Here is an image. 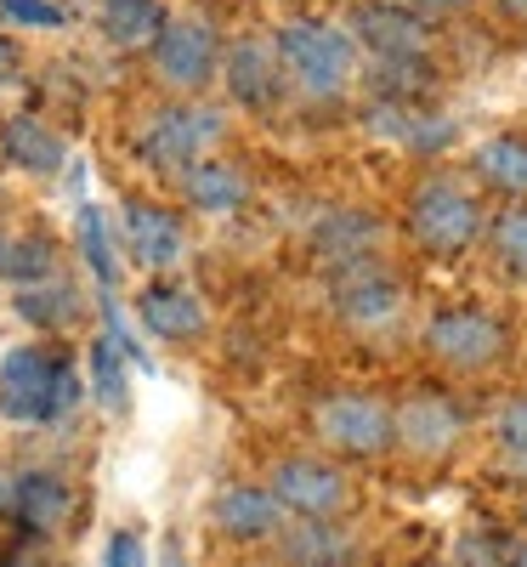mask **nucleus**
Segmentation results:
<instances>
[{
	"label": "nucleus",
	"mask_w": 527,
	"mask_h": 567,
	"mask_svg": "<svg viewBox=\"0 0 527 567\" xmlns=\"http://www.w3.org/2000/svg\"><path fill=\"white\" fill-rule=\"evenodd\" d=\"M397 443L414 454H448L465 432V409L448 392H409L403 409H392Z\"/></svg>",
	"instance_id": "nucleus-10"
},
{
	"label": "nucleus",
	"mask_w": 527,
	"mask_h": 567,
	"mask_svg": "<svg viewBox=\"0 0 527 567\" xmlns=\"http://www.w3.org/2000/svg\"><path fill=\"white\" fill-rule=\"evenodd\" d=\"M165 23H170V12L159 0H103V12H97V29L114 52H148Z\"/></svg>",
	"instance_id": "nucleus-19"
},
{
	"label": "nucleus",
	"mask_w": 527,
	"mask_h": 567,
	"mask_svg": "<svg viewBox=\"0 0 527 567\" xmlns=\"http://www.w3.org/2000/svg\"><path fill=\"white\" fill-rule=\"evenodd\" d=\"M7 567H45L40 556H29V550H18V556H7Z\"/></svg>",
	"instance_id": "nucleus-35"
},
{
	"label": "nucleus",
	"mask_w": 527,
	"mask_h": 567,
	"mask_svg": "<svg viewBox=\"0 0 527 567\" xmlns=\"http://www.w3.org/2000/svg\"><path fill=\"white\" fill-rule=\"evenodd\" d=\"M409 233L431 256H459V250L476 245V233H483V205H476L459 182L425 176L409 199Z\"/></svg>",
	"instance_id": "nucleus-3"
},
{
	"label": "nucleus",
	"mask_w": 527,
	"mask_h": 567,
	"mask_svg": "<svg viewBox=\"0 0 527 567\" xmlns=\"http://www.w3.org/2000/svg\"><path fill=\"white\" fill-rule=\"evenodd\" d=\"M476 176H483L488 187H499V194L527 199V142L521 136L483 142V148H476Z\"/></svg>",
	"instance_id": "nucleus-21"
},
{
	"label": "nucleus",
	"mask_w": 527,
	"mask_h": 567,
	"mask_svg": "<svg viewBox=\"0 0 527 567\" xmlns=\"http://www.w3.org/2000/svg\"><path fill=\"white\" fill-rule=\"evenodd\" d=\"M136 318L159 341H199L205 336V301L187 290V284H170V278H154L148 290L136 296Z\"/></svg>",
	"instance_id": "nucleus-12"
},
{
	"label": "nucleus",
	"mask_w": 527,
	"mask_h": 567,
	"mask_svg": "<svg viewBox=\"0 0 527 567\" xmlns=\"http://www.w3.org/2000/svg\"><path fill=\"white\" fill-rule=\"evenodd\" d=\"M221 136H227V120L194 97H182V103H165L148 125H142V159H148L154 171H187L194 159L216 154L221 148Z\"/></svg>",
	"instance_id": "nucleus-4"
},
{
	"label": "nucleus",
	"mask_w": 527,
	"mask_h": 567,
	"mask_svg": "<svg viewBox=\"0 0 527 567\" xmlns=\"http://www.w3.org/2000/svg\"><path fill=\"white\" fill-rule=\"evenodd\" d=\"M176 176H182V199L194 210H205V216H232L250 199V176L238 165H227V159H210V154L194 159L187 171H176Z\"/></svg>",
	"instance_id": "nucleus-16"
},
{
	"label": "nucleus",
	"mask_w": 527,
	"mask_h": 567,
	"mask_svg": "<svg viewBox=\"0 0 527 567\" xmlns=\"http://www.w3.org/2000/svg\"><path fill=\"white\" fill-rule=\"evenodd\" d=\"M0 12L29 29H63V7H52V0H0Z\"/></svg>",
	"instance_id": "nucleus-29"
},
{
	"label": "nucleus",
	"mask_w": 527,
	"mask_h": 567,
	"mask_svg": "<svg viewBox=\"0 0 527 567\" xmlns=\"http://www.w3.org/2000/svg\"><path fill=\"white\" fill-rule=\"evenodd\" d=\"M80 403V374L45 347H12L0 358V414L7 420H63Z\"/></svg>",
	"instance_id": "nucleus-1"
},
{
	"label": "nucleus",
	"mask_w": 527,
	"mask_h": 567,
	"mask_svg": "<svg viewBox=\"0 0 527 567\" xmlns=\"http://www.w3.org/2000/svg\"><path fill=\"white\" fill-rule=\"evenodd\" d=\"M312 567H358L352 556H341V561H312Z\"/></svg>",
	"instance_id": "nucleus-37"
},
{
	"label": "nucleus",
	"mask_w": 527,
	"mask_h": 567,
	"mask_svg": "<svg viewBox=\"0 0 527 567\" xmlns=\"http://www.w3.org/2000/svg\"><path fill=\"white\" fill-rule=\"evenodd\" d=\"M80 256H85L91 278H97L103 290H114L120 261H114V239H108V221H103L97 205H80Z\"/></svg>",
	"instance_id": "nucleus-25"
},
{
	"label": "nucleus",
	"mask_w": 527,
	"mask_h": 567,
	"mask_svg": "<svg viewBox=\"0 0 527 567\" xmlns=\"http://www.w3.org/2000/svg\"><path fill=\"white\" fill-rule=\"evenodd\" d=\"M125 250L136 267L148 272H170L182 256H187V233H182V216L165 210V205H148V199H131L125 205Z\"/></svg>",
	"instance_id": "nucleus-11"
},
{
	"label": "nucleus",
	"mask_w": 527,
	"mask_h": 567,
	"mask_svg": "<svg viewBox=\"0 0 527 567\" xmlns=\"http://www.w3.org/2000/svg\"><path fill=\"white\" fill-rule=\"evenodd\" d=\"M58 272V245L45 233H18V239L0 245V278L12 284H34V278H52Z\"/></svg>",
	"instance_id": "nucleus-22"
},
{
	"label": "nucleus",
	"mask_w": 527,
	"mask_h": 567,
	"mask_svg": "<svg viewBox=\"0 0 527 567\" xmlns=\"http://www.w3.org/2000/svg\"><path fill=\"white\" fill-rule=\"evenodd\" d=\"M18 63H23V58H18V45H12V34H0V85H7V80L18 74Z\"/></svg>",
	"instance_id": "nucleus-32"
},
{
	"label": "nucleus",
	"mask_w": 527,
	"mask_h": 567,
	"mask_svg": "<svg viewBox=\"0 0 527 567\" xmlns=\"http://www.w3.org/2000/svg\"><path fill=\"white\" fill-rule=\"evenodd\" d=\"M414 7H420V12H437V18H448V12H459V7H465V0H414Z\"/></svg>",
	"instance_id": "nucleus-33"
},
{
	"label": "nucleus",
	"mask_w": 527,
	"mask_h": 567,
	"mask_svg": "<svg viewBox=\"0 0 527 567\" xmlns=\"http://www.w3.org/2000/svg\"><path fill=\"white\" fill-rule=\"evenodd\" d=\"M278 69L290 74L307 97H334V91H347L352 80V63H358V40L334 23H318V18H296L283 23L278 40Z\"/></svg>",
	"instance_id": "nucleus-2"
},
{
	"label": "nucleus",
	"mask_w": 527,
	"mask_h": 567,
	"mask_svg": "<svg viewBox=\"0 0 527 567\" xmlns=\"http://www.w3.org/2000/svg\"><path fill=\"white\" fill-rule=\"evenodd\" d=\"M374 239H380V227H374L369 216H358V210L329 216V221L318 227V250H323L329 267H341V261H352V256H369Z\"/></svg>",
	"instance_id": "nucleus-23"
},
{
	"label": "nucleus",
	"mask_w": 527,
	"mask_h": 567,
	"mask_svg": "<svg viewBox=\"0 0 527 567\" xmlns=\"http://www.w3.org/2000/svg\"><path fill=\"white\" fill-rule=\"evenodd\" d=\"M318 437L329 449H341L352 460H369V454H386L397 443V425H392V409L369 398V392H329L312 414Z\"/></svg>",
	"instance_id": "nucleus-7"
},
{
	"label": "nucleus",
	"mask_w": 527,
	"mask_h": 567,
	"mask_svg": "<svg viewBox=\"0 0 527 567\" xmlns=\"http://www.w3.org/2000/svg\"><path fill=\"white\" fill-rule=\"evenodd\" d=\"M232 91L238 109H272L278 91H283V69H278V52L272 45H256V40H238L232 52H221V69H216Z\"/></svg>",
	"instance_id": "nucleus-14"
},
{
	"label": "nucleus",
	"mask_w": 527,
	"mask_h": 567,
	"mask_svg": "<svg viewBox=\"0 0 527 567\" xmlns=\"http://www.w3.org/2000/svg\"><path fill=\"white\" fill-rule=\"evenodd\" d=\"M334 312L352 329H392L403 318V284L386 267H374V256H352V261H341Z\"/></svg>",
	"instance_id": "nucleus-9"
},
{
	"label": "nucleus",
	"mask_w": 527,
	"mask_h": 567,
	"mask_svg": "<svg viewBox=\"0 0 527 567\" xmlns=\"http://www.w3.org/2000/svg\"><path fill=\"white\" fill-rule=\"evenodd\" d=\"M103 567H148V545H142L136 528H120L103 550Z\"/></svg>",
	"instance_id": "nucleus-30"
},
{
	"label": "nucleus",
	"mask_w": 527,
	"mask_h": 567,
	"mask_svg": "<svg viewBox=\"0 0 527 567\" xmlns=\"http://www.w3.org/2000/svg\"><path fill=\"white\" fill-rule=\"evenodd\" d=\"M494 256H499L510 272L527 278V205H516V210H505V216L494 221Z\"/></svg>",
	"instance_id": "nucleus-27"
},
{
	"label": "nucleus",
	"mask_w": 527,
	"mask_h": 567,
	"mask_svg": "<svg viewBox=\"0 0 527 567\" xmlns=\"http://www.w3.org/2000/svg\"><path fill=\"white\" fill-rule=\"evenodd\" d=\"M69 483L58 477V471H23V477L12 483V516L23 523V534L45 539V534H58L63 528V516H69Z\"/></svg>",
	"instance_id": "nucleus-17"
},
{
	"label": "nucleus",
	"mask_w": 527,
	"mask_h": 567,
	"mask_svg": "<svg viewBox=\"0 0 527 567\" xmlns=\"http://www.w3.org/2000/svg\"><path fill=\"white\" fill-rule=\"evenodd\" d=\"M210 523L238 539V545H250V539H272L278 523H283V505L272 499V488H256V483H227L210 505Z\"/></svg>",
	"instance_id": "nucleus-15"
},
{
	"label": "nucleus",
	"mask_w": 527,
	"mask_h": 567,
	"mask_svg": "<svg viewBox=\"0 0 527 567\" xmlns=\"http://www.w3.org/2000/svg\"><path fill=\"white\" fill-rule=\"evenodd\" d=\"M425 352L448 369H494L510 352V329L483 307H448L425 323Z\"/></svg>",
	"instance_id": "nucleus-6"
},
{
	"label": "nucleus",
	"mask_w": 527,
	"mask_h": 567,
	"mask_svg": "<svg viewBox=\"0 0 527 567\" xmlns=\"http://www.w3.org/2000/svg\"><path fill=\"white\" fill-rule=\"evenodd\" d=\"M352 40H363L374 58H425V18L403 12V7H380V0H363L352 7Z\"/></svg>",
	"instance_id": "nucleus-13"
},
{
	"label": "nucleus",
	"mask_w": 527,
	"mask_h": 567,
	"mask_svg": "<svg viewBox=\"0 0 527 567\" xmlns=\"http://www.w3.org/2000/svg\"><path fill=\"white\" fill-rule=\"evenodd\" d=\"M283 556H290V567H312V561H341L352 556V539L341 528L318 523V516H307V528L283 534Z\"/></svg>",
	"instance_id": "nucleus-24"
},
{
	"label": "nucleus",
	"mask_w": 527,
	"mask_h": 567,
	"mask_svg": "<svg viewBox=\"0 0 527 567\" xmlns=\"http://www.w3.org/2000/svg\"><path fill=\"white\" fill-rule=\"evenodd\" d=\"M0 154H7L18 171H29V176H58L69 165L63 136L45 120H34V114H12L7 125H0Z\"/></svg>",
	"instance_id": "nucleus-18"
},
{
	"label": "nucleus",
	"mask_w": 527,
	"mask_h": 567,
	"mask_svg": "<svg viewBox=\"0 0 527 567\" xmlns=\"http://www.w3.org/2000/svg\"><path fill=\"white\" fill-rule=\"evenodd\" d=\"M272 499L283 511H296L301 523L307 516H318V523H329V516H341L352 505V483H347V471H334L329 460H312V454H290V460H278L272 465V477H267Z\"/></svg>",
	"instance_id": "nucleus-8"
},
{
	"label": "nucleus",
	"mask_w": 527,
	"mask_h": 567,
	"mask_svg": "<svg viewBox=\"0 0 527 567\" xmlns=\"http://www.w3.org/2000/svg\"><path fill=\"white\" fill-rule=\"evenodd\" d=\"M499 443H505V454H516V460H527V392L521 398H510L505 409H499Z\"/></svg>",
	"instance_id": "nucleus-28"
},
{
	"label": "nucleus",
	"mask_w": 527,
	"mask_h": 567,
	"mask_svg": "<svg viewBox=\"0 0 527 567\" xmlns=\"http://www.w3.org/2000/svg\"><path fill=\"white\" fill-rule=\"evenodd\" d=\"M74 312H80V290L69 278H34V284H18V318L23 323H34V329H63V323H74Z\"/></svg>",
	"instance_id": "nucleus-20"
},
{
	"label": "nucleus",
	"mask_w": 527,
	"mask_h": 567,
	"mask_svg": "<svg viewBox=\"0 0 527 567\" xmlns=\"http://www.w3.org/2000/svg\"><path fill=\"white\" fill-rule=\"evenodd\" d=\"M499 12H505L510 23H527V0H499Z\"/></svg>",
	"instance_id": "nucleus-34"
},
{
	"label": "nucleus",
	"mask_w": 527,
	"mask_h": 567,
	"mask_svg": "<svg viewBox=\"0 0 527 567\" xmlns=\"http://www.w3.org/2000/svg\"><path fill=\"white\" fill-rule=\"evenodd\" d=\"M0 245H7V233H0Z\"/></svg>",
	"instance_id": "nucleus-38"
},
{
	"label": "nucleus",
	"mask_w": 527,
	"mask_h": 567,
	"mask_svg": "<svg viewBox=\"0 0 527 567\" xmlns=\"http://www.w3.org/2000/svg\"><path fill=\"white\" fill-rule=\"evenodd\" d=\"M91 392H97L103 409H125L131 403V386H125V352L114 347V336H97V347H91Z\"/></svg>",
	"instance_id": "nucleus-26"
},
{
	"label": "nucleus",
	"mask_w": 527,
	"mask_h": 567,
	"mask_svg": "<svg viewBox=\"0 0 527 567\" xmlns=\"http://www.w3.org/2000/svg\"><path fill=\"white\" fill-rule=\"evenodd\" d=\"M459 561L465 567H505V545L494 534H471V539H459Z\"/></svg>",
	"instance_id": "nucleus-31"
},
{
	"label": "nucleus",
	"mask_w": 527,
	"mask_h": 567,
	"mask_svg": "<svg viewBox=\"0 0 527 567\" xmlns=\"http://www.w3.org/2000/svg\"><path fill=\"white\" fill-rule=\"evenodd\" d=\"M148 63H154V80L165 91H176V97H199V91L216 80V69H221V40L199 18H170L159 29V40L148 45Z\"/></svg>",
	"instance_id": "nucleus-5"
},
{
	"label": "nucleus",
	"mask_w": 527,
	"mask_h": 567,
	"mask_svg": "<svg viewBox=\"0 0 527 567\" xmlns=\"http://www.w3.org/2000/svg\"><path fill=\"white\" fill-rule=\"evenodd\" d=\"M7 505H12V483H7V477H0V511H7Z\"/></svg>",
	"instance_id": "nucleus-36"
}]
</instances>
